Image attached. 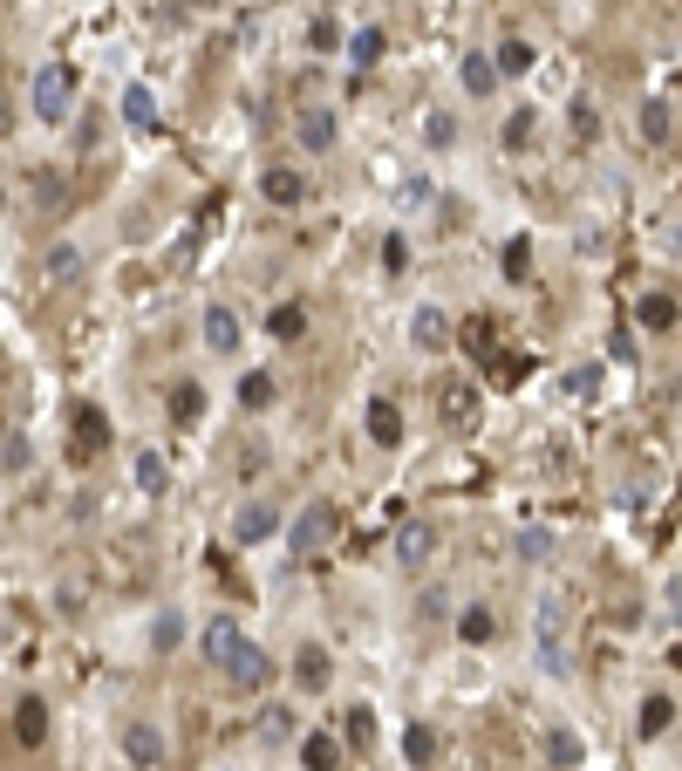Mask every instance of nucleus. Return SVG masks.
I'll use <instances>...</instances> for the list:
<instances>
[{
  "label": "nucleus",
  "mask_w": 682,
  "mask_h": 771,
  "mask_svg": "<svg viewBox=\"0 0 682 771\" xmlns=\"http://www.w3.org/2000/svg\"><path fill=\"white\" fill-rule=\"evenodd\" d=\"M532 642H539V669H546V676H567V669H573L567 601H560V594H546V601H539V615H532Z\"/></svg>",
  "instance_id": "1"
},
{
  "label": "nucleus",
  "mask_w": 682,
  "mask_h": 771,
  "mask_svg": "<svg viewBox=\"0 0 682 771\" xmlns=\"http://www.w3.org/2000/svg\"><path fill=\"white\" fill-rule=\"evenodd\" d=\"M69 103H76V69H69V62H41L35 82H28L35 123H69Z\"/></svg>",
  "instance_id": "2"
},
{
  "label": "nucleus",
  "mask_w": 682,
  "mask_h": 771,
  "mask_svg": "<svg viewBox=\"0 0 682 771\" xmlns=\"http://www.w3.org/2000/svg\"><path fill=\"white\" fill-rule=\"evenodd\" d=\"M287 540H294V553H321V546L335 540V505L328 499H314L294 512V526H287Z\"/></svg>",
  "instance_id": "3"
},
{
  "label": "nucleus",
  "mask_w": 682,
  "mask_h": 771,
  "mask_svg": "<svg viewBox=\"0 0 682 771\" xmlns=\"http://www.w3.org/2000/svg\"><path fill=\"white\" fill-rule=\"evenodd\" d=\"M103 444H110V417H103L96 403H82V410H76V437H69V458L89 464L96 451H103Z\"/></svg>",
  "instance_id": "4"
},
{
  "label": "nucleus",
  "mask_w": 682,
  "mask_h": 771,
  "mask_svg": "<svg viewBox=\"0 0 682 771\" xmlns=\"http://www.w3.org/2000/svg\"><path fill=\"white\" fill-rule=\"evenodd\" d=\"M273 533H280V512H273L266 499H253V505L232 512V540H239V546H260V540H273Z\"/></svg>",
  "instance_id": "5"
},
{
  "label": "nucleus",
  "mask_w": 682,
  "mask_h": 771,
  "mask_svg": "<svg viewBox=\"0 0 682 771\" xmlns=\"http://www.w3.org/2000/svg\"><path fill=\"white\" fill-rule=\"evenodd\" d=\"M7 731H14V744H21V751H35L41 737H48V703H41V696H14Z\"/></svg>",
  "instance_id": "6"
},
{
  "label": "nucleus",
  "mask_w": 682,
  "mask_h": 771,
  "mask_svg": "<svg viewBox=\"0 0 682 771\" xmlns=\"http://www.w3.org/2000/svg\"><path fill=\"white\" fill-rule=\"evenodd\" d=\"M198 649H205V662H212V669H226V662L246 649V635H239V621H232V615H219V621H205Z\"/></svg>",
  "instance_id": "7"
},
{
  "label": "nucleus",
  "mask_w": 682,
  "mask_h": 771,
  "mask_svg": "<svg viewBox=\"0 0 682 771\" xmlns=\"http://www.w3.org/2000/svg\"><path fill=\"white\" fill-rule=\"evenodd\" d=\"M430 553H437V533H430L423 519H403V526H396V567H403V574H417Z\"/></svg>",
  "instance_id": "8"
},
{
  "label": "nucleus",
  "mask_w": 682,
  "mask_h": 771,
  "mask_svg": "<svg viewBox=\"0 0 682 771\" xmlns=\"http://www.w3.org/2000/svg\"><path fill=\"white\" fill-rule=\"evenodd\" d=\"M437 410H444V424H451V430H471V424H478V410H485V403H478V383H444Z\"/></svg>",
  "instance_id": "9"
},
{
  "label": "nucleus",
  "mask_w": 682,
  "mask_h": 771,
  "mask_svg": "<svg viewBox=\"0 0 682 771\" xmlns=\"http://www.w3.org/2000/svg\"><path fill=\"white\" fill-rule=\"evenodd\" d=\"M294 130H301V151H307V157H328V151H335V137H341L335 110H301V123H294Z\"/></svg>",
  "instance_id": "10"
},
{
  "label": "nucleus",
  "mask_w": 682,
  "mask_h": 771,
  "mask_svg": "<svg viewBox=\"0 0 682 771\" xmlns=\"http://www.w3.org/2000/svg\"><path fill=\"white\" fill-rule=\"evenodd\" d=\"M294 683H301L307 696H321L328 683H335V662H328V649H321V642H307L301 656H294Z\"/></svg>",
  "instance_id": "11"
},
{
  "label": "nucleus",
  "mask_w": 682,
  "mask_h": 771,
  "mask_svg": "<svg viewBox=\"0 0 682 771\" xmlns=\"http://www.w3.org/2000/svg\"><path fill=\"white\" fill-rule=\"evenodd\" d=\"M205 348H212V355H239V314H232L226 301L205 308Z\"/></svg>",
  "instance_id": "12"
},
{
  "label": "nucleus",
  "mask_w": 682,
  "mask_h": 771,
  "mask_svg": "<svg viewBox=\"0 0 682 771\" xmlns=\"http://www.w3.org/2000/svg\"><path fill=\"white\" fill-rule=\"evenodd\" d=\"M362 424H369V444H382V451H396V444H403V410H396L389 396L369 403V417H362Z\"/></svg>",
  "instance_id": "13"
},
{
  "label": "nucleus",
  "mask_w": 682,
  "mask_h": 771,
  "mask_svg": "<svg viewBox=\"0 0 682 771\" xmlns=\"http://www.w3.org/2000/svg\"><path fill=\"white\" fill-rule=\"evenodd\" d=\"M123 758H130L137 771L164 765V737H157V724H130V731H123Z\"/></svg>",
  "instance_id": "14"
},
{
  "label": "nucleus",
  "mask_w": 682,
  "mask_h": 771,
  "mask_svg": "<svg viewBox=\"0 0 682 771\" xmlns=\"http://www.w3.org/2000/svg\"><path fill=\"white\" fill-rule=\"evenodd\" d=\"M410 335H417V348H430V355H437V348H451V314L423 301V308L410 314Z\"/></svg>",
  "instance_id": "15"
},
{
  "label": "nucleus",
  "mask_w": 682,
  "mask_h": 771,
  "mask_svg": "<svg viewBox=\"0 0 682 771\" xmlns=\"http://www.w3.org/2000/svg\"><path fill=\"white\" fill-rule=\"evenodd\" d=\"M498 76H505V69H498V55H464V62H457V82H464V96H492Z\"/></svg>",
  "instance_id": "16"
},
{
  "label": "nucleus",
  "mask_w": 682,
  "mask_h": 771,
  "mask_svg": "<svg viewBox=\"0 0 682 771\" xmlns=\"http://www.w3.org/2000/svg\"><path fill=\"white\" fill-rule=\"evenodd\" d=\"M226 676H232V683H239V690H266V683H273V662H266L260 649L246 642V649H239V656L226 662Z\"/></svg>",
  "instance_id": "17"
},
{
  "label": "nucleus",
  "mask_w": 682,
  "mask_h": 771,
  "mask_svg": "<svg viewBox=\"0 0 682 771\" xmlns=\"http://www.w3.org/2000/svg\"><path fill=\"white\" fill-rule=\"evenodd\" d=\"M341 744H348V737L307 731V737H301V765H307V771H341Z\"/></svg>",
  "instance_id": "18"
},
{
  "label": "nucleus",
  "mask_w": 682,
  "mask_h": 771,
  "mask_svg": "<svg viewBox=\"0 0 682 771\" xmlns=\"http://www.w3.org/2000/svg\"><path fill=\"white\" fill-rule=\"evenodd\" d=\"M260 192L273 198V205H301V198H307V178L294 171V164H273V171L260 178Z\"/></svg>",
  "instance_id": "19"
},
{
  "label": "nucleus",
  "mask_w": 682,
  "mask_h": 771,
  "mask_svg": "<svg viewBox=\"0 0 682 771\" xmlns=\"http://www.w3.org/2000/svg\"><path fill=\"white\" fill-rule=\"evenodd\" d=\"M130 485L157 499V492L171 485V464H164V451H137V458H130Z\"/></svg>",
  "instance_id": "20"
},
{
  "label": "nucleus",
  "mask_w": 682,
  "mask_h": 771,
  "mask_svg": "<svg viewBox=\"0 0 682 771\" xmlns=\"http://www.w3.org/2000/svg\"><path fill=\"white\" fill-rule=\"evenodd\" d=\"M116 110H123V123H130V130H157V96L144 89V82H130Z\"/></svg>",
  "instance_id": "21"
},
{
  "label": "nucleus",
  "mask_w": 682,
  "mask_h": 771,
  "mask_svg": "<svg viewBox=\"0 0 682 771\" xmlns=\"http://www.w3.org/2000/svg\"><path fill=\"white\" fill-rule=\"evenodd\" d=\"M457 635H464L471 649H485V642H492V635H498V615H492V608H485V601H471V608L457 615Z\"/></svg>",
  "instance_id": "22"
},
{
  "label": "nucleus",
  "mask_w": 682,
  "mask_h": 771,
  "mask_svg": "<svg viewBox=\"0 0 682 771\" xmlns=\"http://www.w3.org/2000/svg\"><path fill=\"white\" fill-rule=\"evenodd\" d=\"M341 48H348V62H355V69H376L382 48H389V35H382V28H355V35L341 41Z\"/></svg>",
  "instance_id": "23"
},
{
  "label": "nucleus",
  "mask_w": 682,
  "mask_h": 771,
  "mask_svg": "<svg viewBox=\"0 0 682 771\" xmlns=\"http://www.w3.org/2000/svg\"><path fill=\"white\" fill-rule=\"evenodd\" d=\"M492 55H498V69H505V76H526L532 62H539V48H532L526 35H505V41L492 48Z\"/></svg>",
  "instance_id": "24"
},
{
  "label": "nucleus",
  "mask_w": 682,
  "mask_h": 771,
  "mask_svg": "<svg viewBox=\"0 0 682 771\" xmlns=\"http://www.w3.org/2000/svg\"><path fill=\"white\" fill-rule=\"evenodd\" d=\"M0 464H7V478H21L28 464H35V444H28V430L7 424V444H0Z\"/></svg>",
  "instance_id": "25"
},
{
  "label": "nucleus",
  "mask_w": 682,
  "mask_h": 771,
  "mask_svg": "<svg viewBox=\"0 0 682 771\" xmlns=\"http://www.w3.org/2000/svg\"><path fill=\"white\" fill-rule=\"evenodd\" d=\"M273 376H266V369H246V376H239V410H266V403H273Z\"/></svg>",
  "instance_id": "26"
},
{
  "label": "nucleus",
  "mask_w": 682,
  "mask_h": 771,
  "mask_svg": "<svg viewBox=\"0 0 682 771\" xmlns=\"http://www.w3.org/2000/svg\"><path fill=\"white\" fill-rule=\"evenodd\" d=\"M301 328H307V308H294V301L266 314V335H273V342H301Z\"/></svg>",
  "instance_id": "27"
},
{
  "label": "nucleus",
  "mask_w": 682,
  "mask_h": 771,
  "mask_svg": "<svg viewBox=\"0 0 682 771\" xmlns=\"http://www.w3.org/2000/svg\"><path fill=\"white\" fill-rule=\"evenodd\" d=\"M635 321H642V328H676V301H669V294H642V301H635Z\"/></svg>",
  "instance_id": "28"
},
{
  "label": "nucleus",
  "mask_w": 682,
  "mask_h": 771,
  "mask_svg": "<svg viewBox=\"0 0 682 771\" xmlns=\"http://www.w3.org/2000/svg\"><path fill=\"white\" fill-rule=\"evenodd\" d=\"M512 553L532 560V567H546V560H553V533H546V526H526V533L512 540Z\"/></svg>",
  "instance_id": "29"
},
{
  "label": "nucleus",
  "mask_w": 682,
  "mask_h": 771,
  "mask_svg": "<svg viewBox=\"0 0 682 771\" xmlns=\"http://www.w3.org/2000/svg\"><path fill=\"white\" fill-rule=\"evenodd\" d=\"M546 758H553V765H560V771H573V765H580V758H587V744H580V737H573V731H546Z\"/></svg>",
  "instance_id": "30"
},
{
  "label": "nucleus",
  "mask_w": 682,
  "mask_h": 771,
  "mask_svg": "<svg viewBox=\"0 0 682 771\" xmlns=\"http://www.w3.org/2000/svg\"><path fill=\"white\" fill-rule=\"evenodd\" d=\"M76 267H82V253L69 246V239H55V246H48V280H55V287H69Z\"/></svg>",
  "instance_id": "31"
},
{
  "label": "nucleus",
  "mask_w": 682,
  "mask_h": 771,
  "mask_svg": "<svg viewBox=\"0 0 682 771\" xmlns=\"http://www.w3.org/2000/svg\"><path fill=\"white\" fill-rule=\"evenodd\" d=\"M423 144H430V151H451V144H457V116L451 110H430V116H423Z\"/></svg>",
  "instance_id": "32"
},
{
  "label": "nucleus",
  "mask_w": 682,
  "mask_h": 771,
  "mask_svg": "<svg viewBox=\"0 0 682 771\" xmlns=\"http://www.w3.org/2000/svg\"><path fill=\"white\" fill-rule=\"evenodd\" d=\"M498 267H505V280H526V273H532V239H526V232H519V239H505Z\"/></svg>",
  "instance_id": "33"
},
{
  "label": "nucleus",
  "mask_w": 682,
  "mask_h": 771,
  "mask_svg": "<svg viewBox=\"0 0 682 771\" xmlns=\"http://www.w3.org/2000/svg\"><path fill=\"white\" fill-rule=\"evenodd\" d=\"M171 417H178V424H198V417H205V389L178 383V389H171Z\"/></svg>",
  "instance_id": "34"
},
{
  "label": "nucleus",
  "mask_w": 682,
  "mask_h": 771,
  "mask_svg": "<svg viewBox=\"0 0 682 771\" xmlns=\"http://www.w3.org/2000/svg\"><path fill=\"white\" fill-rule=\"evenodd\" d=\"M403 758H410V765H430V758H437V731H430V724H410V731H403Z\"/></svg>",
  "instance_id": "35"
},
{
  "label": "nucleus",
  "mask_w": 682,
  "mask_h": 771,
  "mask_svg": "<svg viewBox=\"0 0 682 771\" xmlns=\"http://www.w3.org/2000/svg\"><path fill=\"white\" fill-rule=\"evenodd\" d=\"M341 737H348V744H355V751H362V744H369V737H376V717H369V703H355V710H348V717H341Z\"/></svg>",
  "instance_id": "36"
},
{
  "label": "nucleus",
  "mask_w": 682,
  "mask_h": 771,
  "mask_svg": "<svg viewBox=\"0 0 682 771\" xmlns=\"http://www.w3.org/2000/svg\"><path fill=\"white\" fill-rule=\"evenodd\" d=\"M669 717H676V703H669V696H648V703H642V737H662V731H669Z\"/></svg>",
  "instance_id": "37"
},
{
  "label": "nucleus",
  "mask_w": 682,
  "mask_h": 771,
  "mask_svg": "<svg viewBox=\"0 0 682 771\" xmlns=\"http://www.w3.org/2000/svg\"><path fill=\"white\" fill-rule=\"evenodd\" d=\"M532 123H539V116H532L526 103H519V110L505 116V130H498V137H505V151H519V144H526V137H532Z\"/></svg>",
  "instance_id": "38"
},
{
  "label": "nucleus",
  "mask_w": 682,
  "mask_h": 771,
  "mask_svg": "<svg viewBox=\"0 0 682 771\" xmlns=\"http://www.w3.org/2000/svg\"><path fill=\"white\" fill-rule=\"evenodd\" d=\"M642 137L648 144H669V103H642Z\"/></svg>",
  "instance_id": "39"
},
{
  "label": "nucleus",
  "mask_w": 682,
  "mask_h": 771,
  "mask_svg": "<svg viewBox=\"0 0 682 771\" xmlns=\"http://www.w3.org/2000/svg\"><path fill=\"white\" fill-rule=\"evenodd\" d=\"M178 635H185V621H178V615H171V608H164V615H157V628H151L157 656H171V649H178Z\"/></svg>",
  "instance_id": "40"
},
{
  "label": "nucleus",
  "mask_w": 682,
  "mask_h": 771,
  "mask_svg": "<svg viewBox=\"0 0 682 771\" xmlns=\"http://www.w3.org/2000/svg\"><path fill=\"white\" fill-rule=\"evenodd\" d=\"M567 123H573V137H580V144H594V137H601V116H594V103H573Z\"/></svg>",
  "instance_id": "41"
},
{
  "label": "nucleus",
  "mask_w": 682,
  "mask_h": 771,
  "mask_svg": "<svg viewBox=\"0 0 682 771\" xmlns=\"http://www.w3.org/2000/svg\"><path fill=\"white\" fill-rule=\"evenodd\" d=\"M567 396H580V403H587V396H601V369H594V362H587V369H573V376H567Z\"/></svg>",
  "instance_id": "42"
},
{
  "label": "nucleus",
  "mask_w": 682,
  "mask_h": 771,
  "mask_svg": "<svg viewBox=\"0 0 682 771\" xmlns=\"http://www.w3.org/2000/svg\"><path fill=\"white\" fill-rule=\"evenodd\" d=\"M35 205H41V212L62 205V178H55V171H35Z\"/></svg>",
  "instance_id": "43"
},
{
  "label": "nucleus",
  "mask_w": 682,
  "mask_h": 771,
  "mask_svg": "<svg viewBox=\"0 0 682 771\" xmlns=\"http://www.w3.org/2000/svg\"><path fill=\"white\" fill-rule=\"evenodd\" d=\"M382 267H389V273L410 267V239H403V232H389V239H382Z\"/></svg>",
  "instance_id": "44"
},
{
  "label": "nucleus",
  "mask_w": 682,
  "mask_h": 771,
  "mask_svg": "<svg viewBox=\"0 0 682 771\" xmlns=\"http://www.w3.org/2000/svg\"><path fill=\"white\" fill-rule=\"evenodd\" d=\"M444 615H451V594H437V587H430V594L417 601V621L430 628V621H444Z\"/></svg>",
  "instance_id": "45"
},
{
  "label": "nucleus",
  "mask_w": 682,
  "mask_h": 771,
  "mask_svg": "<svg viewBox=\"0 0 682 771\" xmlns=\"http://www.w3.org/2000/svg\"><path fill=\"white\" fill-rule=\"evenodd\" d=\"M307 41H314V48H335V41H341V28H335V21H328V14H321V21L307 28Z\"/></svg>",
  "instance_id": "46"
}]
</instances>
